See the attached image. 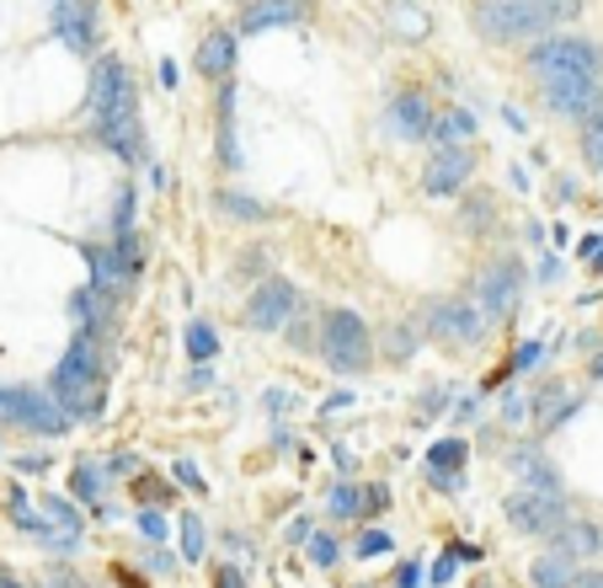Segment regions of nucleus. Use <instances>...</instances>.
<instances>
[{
	"instance_id": "nucleus-36",
	"label": "nucleus",
	"mask_w": 603,
	"mask_h": 588,
	"mask_svg": "<svg viewBox=\"0 0 603 588\" xmlns=\"http://www.w3.org/2000/svg\"><path fill=\"white\" fill-rule=\"evenodd\" d=\"M577 257H603V241L599 236H582V241H577Z\"/></svg>"
},
{
	"instance_id": "nucleus-23",
	"label": "nucleus",
	"mask_w": 603,
	"mask_h": 588,
	"mask_svg": "<svg viewBox=\"0 0 603 588\" xmlns=\"http://www.w3.org/2000/svg\"><path fill=\"white\" fill-rule=\"evenodd\" d=\"M187 353H193L198 364L219 353V337H214V327H208V321H187Z\"/></svg>"
},
{
	"instance_id": "nucleus-16",
	"label": "nucleus",
	"mask_w": 603,
	"mask_h": 588,
	"mask_svg": "<svg viewBox=\"0 0 603 588\" xmlns=\"http://www.w3.org/2000/svg\"><path fill=\"white\" fill-rule=\"evenodd\" d=\"M305 16V0H246L241 5V33H268V27H288Z\"/></svg>"
},
{
	"instance_id": "nucleus-27",
	"label": "nucleus",
	"mask_w": 603,
	"mask_h": 588,
	"mask_svg": "<svg viewBox=\"0 0 603 588\" xmlns=\"http://www.w3.org/2000/svg\"><path fill=\"white\" fill-rule=\"evenodd\" d=\"M582 161H588V167H603V108L593 113V124L582 134Z\"/></svg>"
},
{
	"instance_id": "nucleus-18",
	"label": "nucleus",
	"mask_w": 603,
	"mask_h": 588,
	"mask_svg": "<svg viewBox=\"0 0 603 588\" xmlns=\"http://www.w3.org/2000/svg\"><path fill=\"white\" fill-rule=\"evenodd\" d=\"M230 65H236V38L230 33H208L198 43V70L214 81V76H230Z\"/></svg>"
},
{
	"instance_id": "nucleus-41",
	"label": "nucleus",
	"mask_w": 603,
	"mask_h": 588,
	"mask_svg": "<svg viewBox=\"0 0 603 588\" xmlns=\"http://www.w3.org/2000/svg\"><path fill=\"white\" fill-rule=\"evenodd\" d=\"M593 375H599V380H603V359H593Z\"/></svg>"
},
{
	"instance_id": "nucleus-32",
	"label": "nucleus",
	"mask_w": 603,
	"mask_h": 588,
	"mask_svg": "<svg viewBox=\"0 0 603 588\" xmlns=\"http://www.w3.org/2000/svg\"><path fill=\"white\" fill-rule=\"evenodd\" d=\"M379 551H390V535H385V530H368L359 541V556H379Z\"/></svg>"
},
{
	"instance_id": "nucleus-30",
	"label": "nucleus",
	"mask_w": 603,
	"mask_h": 588,
	"mask_svg": "<svg viewBox=\"0 0 603 588\" xmlns=\"http://www.w3.org/2000/svg\"><path fill=\"white\" fill-rule=\"evenodd\" d=\"M177 482H182L187 493H203V487H208V482L198 476V465H193V461H177Z\"/></svg>"
},
{
	"instance_id": "nucleus-17",
	"label": "nucleus",
	"mask_w": 603,
	"mask_h": 588,
	"mask_svg": "<svg viewBox=\"0 0 603 588\" xmlns=\"http://www.w3.org/2000/svg\"><path fill=\"white\" fill-rule=\"evenodd\" d=\"M465 461H470V444H465V439H439V444L428 450V476L448 487V482H454V471H459Z\"/></svg>"
},
{
	"instance_id": "nucleus-37",
	"label": "nucleus",
	"mask_w": 603,
	"mask_h": 588,
	"mask_svg": "<svg viewBox=\"0 0 603 588\" xmlns=\"http://www.w3.org/2000/svg\"><path fill=\"white\" fill-rule=\"evenodd\" d=\"M134 493H139V498H161L166 487H161V482H134Z\"/></svg>"
},
{
	"instance_id": "nucleus-15",
	"label": "nucleus",
	"mask_w": 603,
	"mask_h": 588,
	"mask_svg": "<svg viewBox=\"0 0 603 588\" xmlns=\"http://www.w3.org/2000/svg\"><path fill=\"white\" fill-rule=\"evenodd\" d=\"M86 262H91V290H102L107 299H118L123 290H128V279H134V268L123 262V252L113 247H86Z\"/></svg>"
},
{
	"instance_id": "nucleus-39",
	"label": "nucleus",
	"mask_w": 603,
	"mask_h": 588,
	"mask_svg": "<svg viewBox=\"0 0 603 588\" xmlns=\"http://www.w3.org/2000/svg\"><path fill=\"white\" fill-rule=\"evenodd\" d=\"M219 588H241V573L236 567H219Z\"/></svg>"
},
{
	"instance_id": "nucleus-12",
	"label": "nucleus",
	"mask_w": 603,
	"mask_h": 588,
	"mask_svg": "<svg viewBox=\"0 0 603 588\" xmlns=\"http://www.w3.org/2000/svg\"><path fill=\"white\" fill-rule=\"evenodd\" d=\"M54 33L76 54H96V5L91 0H59L54 5Z\"/></svg>"
},
{
	"instance_id": "nucleus-14",
	"label": "nucleus",
	"mask_w": 603,
	"mask_h": 588,
	"mask_svg": "<svg viewBox=\"0 0 603 588\" xmlns=\"http://www.w3.org/2000/svg\"><path fill=\"white\" fill-rule=\"evenodd\" d=\"M433 108H428V97H417V91H401L390 108H385V128L396 134V139H428L433 134Z\"/></svg>"
},
{
	"instance_id": "nucleus-6",
	"label": "nucleus",
	"mask_w": 603,
	"mask_h": 588,
	"mask_svg": "<svg viewBox=\"0 0 603 588\" xmlns=\"http://www.w3.org/2000/svg\"><path fill=\"white\" fill-rule=\"evenodd\" d=\"M534 76H603V48L593 38H545L528 54Z\"/></svg>"
},
{
	"instance_id": "nucleus-11",
	"label": "nucleus",
	"mask_w": 603,
	"mask_h": 588,
	"mask_svg": "<svg viewBox=\"0 0 603 588\" xmlns=\"http://www.w3.org/2000/svg\"><path fill=\"white\" fill-rule=\"evenodd\" d=\"M561 498L556 493H519V498H508V524L519 530V535H556V524H561Z\"/></svg>"
},
{
	"instance_id": "nucleus-13",
	"label": "nucleus",
	"mask_w": 603,
	"mask_h": 588,
	"mask_svg": "<svg viewBox=\"0 0 603 588\" xmlns=\"http://www.w3.org/2000/svg\"><path fill=\"white\" fill-rule=\"evenodd\" d=\"M519 290H523V268L513 262V257H502V262H491L481 273V310H491V316H502V310H513L519 305Z\"/></svg>"
},
{
	"instance_id": "nucleus-40",
	"label": "nucleus",
	"mask_w": 603,
	"mask_h": 588,
	"mask_svg": "<svg viewBox=\"0 0 603 588\" xmlns=\"http://www.w3.org/2000/svg\"><path fill=\"white\" fill-rule=\"evenodd\" d=\"M571 588H603V573H588V578H577Z\"/></svg>"
},
{
	"instance_id": "nucleus-34",
	"label": "nucleus",
	"mask_w": 603,
	"mask_h": 588,
	"mask_svg": "<svg viewBox=\"0 0 603 588\" xmlns=\"http://www.w3.org/2000/svg\"><path fill=\"white\" fill-rule=\"evenodd\" d=\"M139 530H145L150 541H161V535H166V513H139Z\"/></svg>"
},
{
	"instance_id": "nucleus-29",
	"label": "nucleus",
	"mask_w": 603,
	"mask_h": 588,
	"mask_svg": "<svg viewBox=\"0 0 603 588\" xmlns=\"http://www.w3.org/2000/svg\"><path fill=\"white\" fill-rule=\"evenodd\" d=\"M43 513H48V519H59V530H65V535H76V524H81V519L70 513L65 498H43Z\"/></svg>"
},
{
	"instance_id": "nucleus-20",
	"label": "nucleus",
	"mask_w": 603,
	"mask_h": 588,
	"mask_svg": "<svg viewBox=\"0 0 603 588\" xmlns=\"http://www.w3.org/2000/svg\"><path fill=\"white\" fill-rule=\"evenodd\" d=\"M577 556H566V551H556V556H539L534 567H528V578H534V588H571L577 584V567H571Z\"/></svg>"
},
{
	"instance_id": "nucleus-2",
	"label": "nucleus",
	"mask_w": 603,
	"mask_h": 588,
	"mask_svg": "<svg viewBox=\"0 0 603 588\" xmlns=\"http://www.w3.org/2000/svg\"><path fill=\"white\" fill-rule=\"evenodd\" d=\"M582 11V0H486L476 11V27L491 43H523L545 38L556 22H571Z\"/></svg>"
},
{
	"instance_id": "nucleus-35",
	"label": "nucleus",
	"mask_w": 603,
	"mask_h": 588,
	"mask_svg": "<svg viewBox=\"0 0 603 588\" xmlns=\"http://www.w3.org/2000/svg\"><path fill=\"white\" fill-rule=\"evenodd\" d=\"M539 353H545V348H539V342H523V353H519V359H513V370H528V364H534V359H539Z\"/></svg>"
},
{
	"instance_id": "nucleus-38",
	"label": "nucleus",
	"mask_w": 603,
	"mask_h": 588,
	"mask_svg": "<svg viewBox=\"0 0 603 588\" xmlns=\"http://www.w3.org/2000/svg\"><path fill=\"white\" fill-rule=\"evenodd\" d=\"M43 588H86V584H81V578H70V573H59V578H48Z\"/></svg>"
},
{
	"instance_id": "nucleus-28",
	"label": "nucleus",
	"mask_w": 603,
	"mask_h": 588,
	"mask_svg": "<svg viewBox=\"0 0 603 588\" xmlns=\"http://www.w3.org/2000/svg\"><path fill=\"white\" fill-rule=\"evenodd\" d=\"M182 556H187V562H198L203 556V519L198 513H182Z\"/></svg>"
},
{
	"instance_id": "nucleus-9",
	"label": "nucleus",
	"mask_w": 603,
	"mask_h": 588,
	"mask_svg": "<svg viewBox=\"0 0 603 588\" xmlns=\"http://www.w3.org/2000/svg\"><path fill=\"white\" fill-rule=\"evenodd\" d=\"M470 177H476V156H470L465 145H439V156L422 171V193H428V199H448V193H459Z\"/></svg>"
},
{
	"instance_id": "nucleus-22",
	"label": "nucleus",
	"mask_w": 603,
	"mask_h": 588,
	"mask_svg": "<svg viewBox=\"0 0 603 588\" xmlns=\"http://www.w3.org/2000/svg\"><path fill=\"white\" fill-rule=\"evenodd\" d=\"M470 134H476V118H470L465 108H448L439 124H433V139H439V145H459V139H470Z\"/></svg>"
},
{
	"instance_id": "nucleus-7",
	"label": "nucleus",
	"mask_w": 603,
	"mask_h": 588,
	"mask_svg": "<svg viewBox=\"0 0 603 588\" xmlns=\"http://www.w3.org/2000/svg\"><path fill=\"white\" fill-rule=\"evenodd\" d=\"M539 86H545V108L561 113V118H582V113L603 108L599 76H545Z\"/></svg>"
},
{
	"instance_id": "nucleus-5",
	"label": "nucleus",
	"mask_w": 603,
	"mask_h": 588,
	"mask_svg": "<svg viewBox=\"0 0 603 588\" xmlns=\"http://www.w3.org/2000/svg\"><path fill=\"white\" fill-rule=\"evenodd\" d=\"M0 422H16L27 433H65L70 412L54 402V391H16V385H0Z\"/></svg>"
},
{
	"instance_id": "nucleus-21",
	"label": "nucleus",
	"mask_w": 603,
	"mask_h": 588,
	"mask_svg": "<svg viewBox=\"0 0 603 588\" xmlns=\"http://www.w3.org/2000/svg\"><path fill=\"white\" fill-rule=\"evenodd\" d=\"M513 471H519L523 482L534 487V493H561V476H556V465H545L534 450H513Z\"/></svg>"
},
{
	"instance_id": "nucleus-8",
	"label": "nucleus",
	"mask_w": 603,
	"mask_h": 588,
	"mask_svg": "<svg viewBox=\"0 0 603 588\" xmlns=\"http://www.w3.org/2000/svg\"><path fill=\"white\" fill-rule=\"evenodd\" d=\"M294 310H299V290H294L288 279H268L262 290L246 299V327H257V332H278Z\"/></svg>"
},
{
	"instance_id": "nucleus-19",
	"label": "nucleus",
	"mask_w": 603,
	"mask_h": 588,
	"mask_svg": "<svg viewBox=\"0 0 603 588\" xmlns=\"http://www.w3.org/2000/svg\"><path fill=\"white\" fill-rule=\"evenodd\" d=\"M556 551H566V556H593V551H599V524H588V519H561V524H556Z\"/></svg>"
},
{
	"instance_id": "nucleus-10",
	"label": "nucleus",
	"mask_w": 603,
	"mask_h": 588,
	"mask_svg": "<svg viewBox=\"0 0 603 588\" xmlns=\"http://www.w3.org/2000/svg\"><path fill=\"white\" fill-rule=\"evenodd\" d=\"M428 332L443 337V342H476L486 332V310L481 299L470 305V299H439L433 310H428Z\"/></svg>"
},
{
	"instance_id": "nucleus-25",
	"label": "nucleus",
	"mask_w": 603,
	"mask_h": 588,
	"mask_svg": "<svg viewBox=\"0 0 603 588\" xmlns=\"http://www.w3.org/2000/svg\"><path fill=\"white\" fill-rule=\"evenodd\" d=\"M331 513H337V519H363V513H368V498H363L359 487H337V493H331Z\"/></svg>"
},
{
	"instance_id": "nucleus-26",
	"label": "nucleus",
	"mask_w": 603,
	"mask_h": 588,
	"mask_svg": "<svg viewBox=\"0 0 603 588\" xmlns=\"http://www.w3.org/2000/svg\"><path fill=\"white\" fill-rule=\"evenodd\" d=\"M566 407H571L566 385H545V396H539V428H550V418H561Z\"/></svg>"
},
{
	"instance_id": "nucleus-31",
	"label": "nucleus",
	"mask_w": 603,
	"mask_h": 588,
	"mask_svg": "<svg viewBox=\"0 0 603 588\" xmlns=\"http://www.w3.org/2000/svg\"><path fill=\"white\" fill-rule=\"evenodd\" d=\"M76 493H81V498H96V493H102V482H96L91 465H76Z\"/></svg>"
},
{
	"instance_id": "nucleus-3",
	"label": "nucleus",
	"mask_w": 603,
	"mask_h": 588,
	"mask_svg": "<svg viewBox=\"0 0 603 588\" xmlns=\"http://www.w3.org/2000/svg\"><path fill=\"white\" fill-rule=\"evenodd\" d=\"M54 402L70 418H96L102 412V359H96V337H76V348L59 359L54 370Z\"/></svg>"
},
{
	"instance_id": "nucleus-1",
	"label": "nucleus",
	"mask_w": 603,
	"mask_h": 588,
	"mask_svg": "<svg viewBox=\"0 0 603 588\" xmlns=\"http://www.w3.org/2000/svg\"><path fill=\"white\" fill-rule=\"evenodd\" d=\"M91 124H96V139L123 156V161H139L145 156V139H139V108H134V81L123 70V59H96L91 70Z\"/></svg>"
},
{
	"instance_id": "nucleus-33",
	"label": "nucleus",
	"mask_w": 603,
	"mask_h": 588,
	"mask_svg": "<svg viewBox=\"0 0 603 588\" xmlns=\"http://www.w3.org/2000/svg\"><path fill=\"white\" fill-rule=\"evenodd\" d=\"M310 556H316L321 567H331V562H337V546H331L326 535H310Z\"/></svg>"
},
{
	"instance_id": "nucleus-4",
	"label": "nucleus",
	"mask_w": 603,
	"mask_h": 588,
	"mask_svg": "<svg viewBox=\"0 0 603 588\" xmlns=\"http://www.w3.org/2000/svg\"><path fill=\"white\" fill-rule=\"evenodd\" d=\"M326 353V364L337 370V375H363L368 364H374V348H368V327H363L353 310H326L321 316V342H316Z\"/></svg>"
},
{
	"instance_id": "nucleus-24",
	"label": "nucleus",
	"mask_w": 603,
	"mask_h": 588,
	"mask_svg": "<svg viewBox=\"0 0 603 588\" xmlns=\"http://www.w3.org/2000/svg\"><path fill=\"white\" fill-rule=\"evenodd\" d=\"M214 204H219L225 214H236V219H268V204L241 199V193H214Z\"/></svg>"
}]
</instances>
